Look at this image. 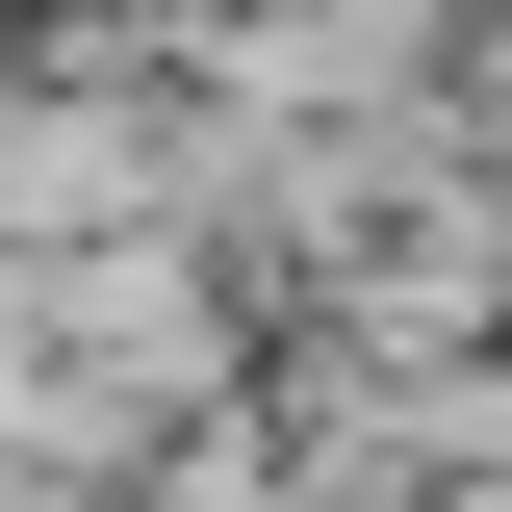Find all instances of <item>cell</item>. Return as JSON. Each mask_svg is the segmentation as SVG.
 <instances>
[{"instance_id": "obj_1", "label": "cell", "mask_w": 512, "mask_h": 512, "mask_svg": "<svg viewBox=\"0 0 512 512\" xmlns=\"http://www.w3.org/2000/svg\"><path fill=\"white\" fill-rule=\"evenodd\" d=\"M231 436V256H0V461L26 487H154Z\"/></svg>"}]
</instances>
